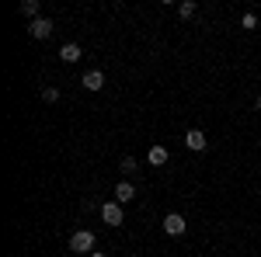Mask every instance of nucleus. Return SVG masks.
<instances>
[{"label": "nucleus", "mask_w": 261, "mask_h": 257, "mask_svg": "<svg viewBox=\"0 0 261 257\" xmlns=\"http://www.w3.org/2000/svg\"><path fill=\"white\" fill-rule=\"evenodd\" d=\"M133 198H136V188H133L129 181H122L119 188H115V202H119V205H129Z\"/></svg>", "instance_id": "0eeeda50"}, {"label": "nucleus", "mask_w": 261, "mask_h": 257, "mask_svg": "<svg viewBox=\"0 0 261 257\" xmlns=\"http://www.w3.org/2000/svg\"><path fill=\"white\" fill-rule=\"evenodd\" d=\"M81 83L87 87V91H101V87H105V73H101V70H87Z\"/></svg>", "instance_id": "423d86ee"}, {"label": "nucleus", "mask_w": 261, "mask_h": 257, "mask_svg": "<svg viewBox=\"0 0 261 257\" xmlns=\"http://www.w3.org/2000/svg\"><path fill=\"white\" fill-rule=\"evenodd\" d=\"M70 250L73 254H94V233L91 230H77L70 237Z\"/></svg>", "instance_id": "f257e3e1"}, {"label": "nucleus", "mask_w": 261, "mask_h": 257, "mask_svg": "<svg viewBox=\"0 0 261 257\" xmlns=\"http://www.w3.org/2000/svg\"><path fill=\"white\" fill-rule=\"evenodd\" d=\"M150 163H153V167L167 163V150H164V146H150Z\"/></svg>", "instance_id": "9d476101"}, {"label": "nucleus", "mask_w": 261, "mask_h": 257, "mask_svg": "<svg viewBox=\"0 0 261 257\" xmlns=\"http://www.w3.org/2000/svg\"><path fill=\"white\" fill-rule=\"evenodd\" d=\"M119 170H122V174H133V170H136V160H133V157H125V160L119 163Z\"/></svg>", "instance_id": "f8f14e48"}, {"label": "nucleus", "mask_w": 261, "mask_h": 257, "mask_svg": "<svg viewBox=\"0 0 261 257\" xmlns=\"http://www.w3.org/2000/svg\"><path fill=\"white\" fill-rule=\"evenodd\" d=\"M164 230H167L171 237H181V233L188 230V222H185V216H178V212H171V216H164Z\"/></svg>", "instance_id": "7ed1b4c3"}, {"label": "nucleus", "mask_w": 261, "mask_h": 257, "mask_svg": "<svg viewBox=\"0 0 261 257\" xmlns=\"http://www.w3.org/2000/svg\"><path fill=\"white\" fill-rule=\"evenodd\" d=\"M178 14H181V18H192V14H195V4H192V0L178 4Z\"/></svg>", "instance_id": "9b49d317"}, {"label": "nucleus", "mask_w": 261, "mask_h": 257, "mask_svg": "<svg viewBox=\"0 0 261 257\" xmlns=\"http://www.w3.org/2000/svg\"><path fill=\"white\" fill-rule=\"evenodd\" d=\"M101 219H105V226H122V205L119 202H105L101 205Z\"/></svg>", "instance_id": "f03ea898"}, {"label": "nucleus", "mask_w": 261, "mask_h": 257, "mask_svg": "<svg viewBox=\"0 0 261 257\" xmlns=\"http://www.w3.org/2000/svg\"><path fill=\"white\" fill-rule=\"evenodd\" d=\"M241 24H244V28H254V24H258V18H254V14H244Z\"/></svg>", "instance_id": "4468645a"}, {"label": "nucleus", "mask_w": 261, "mask_h": 257, "mask_svg": "<svg viewBox=\"0 0 261 257\" xmlns=\"http://www.w3.org/2000/svg\"><path fill=\"white\" fill-rule=\"evenodd\" d=\"M185 146H188V150H195V153H199V150H205V132H202V129H188Z\"/></svg>", "instance_id": "39448f33"}, {"label": "nucleus", "mask_w": 261, "mask_h": 257, "mask_svg": "<svg viewBox=\"0 0 261 257\" xmlns=\"http://www.w3.org/2000/svg\"><path fill=\"white\" fill-rule=\"evenodd\" d=\"M258 111H261V94H258Z\"/></svg>", "instance_id": "dca6fc26"}, {"label": "nucleus", "mask_w": 261, "mask_h": 257, "mask_svg": "<svg viewBox=\"0 0 261 257\" xmlns=\"http://www.w3.org/2000/svg\"><path fill=\"white\" fill-rule=\"evenodd\" d=\"M28 32H32V39H49L56 28H53V21H49V18H39V21H32Z\"/></svg>", "instance_id": "20e7f679"}, {"label": "nucleus", "mask_w": 261, "mask_h": 257, "mask_svg": "<svg viewBox=\"0 0 261 257\" xmlns=\"http://www.w3.org/2000/svg\"><path fill=\"white\" fill-rule=\"evenodd\" d=\"M91 257H108V254H101V250H94V254H91Z\"/></svg>", "instance_id": "2eb2a0df"}, {"label": "nucleus", "mask_w": 261, "mask_h": 257, "mask_svg": "<svg viewBox=\"0 0 261 257\" xmlns=\"http://www.w3.org/2000/svg\"><path fill=\"white\" fill-rule=\"evenodd\" d=\"M60 60H63V63H77V60H81V45L66 42V45L60 49Z\"/></svg>", "instance_id": "6e6552de"}, {"label": "nucleus", "mask_w": 261, "mask_h": 257, "mask_svg": "<svg viewBox=\"0 0 261 257\" xmlns=\"http://www.w3.org/2000/svg\"><path fill=\"white\" fill-rule=\"evenodd\" d=\"M42 101H49V104L60 101V91H56V87H45V91H42Z\"/></svg>", "instance_id": "ddd939ff"}, {"label": "nucleus", "mask_w": 261, "mask_h": 257, "mask_svg": "<svg viewBox=\"0 0 261 257\" xmlns=\"http://www.w3.org/2000/svg\"><path fill=\"white\" fill-rule=\"evenodd\" d=\"M21 14L32 18V21H39V0H24V4H21Z\"/></svg>", "instance_id": "1a4fd4ad"}]
</instances>
